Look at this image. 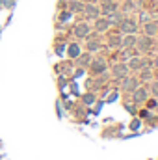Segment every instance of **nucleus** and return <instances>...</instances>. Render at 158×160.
I'll return each mask as SVG.
<instances>
[{"label":"nucleus","instance_id":"nucleus-12","mask_svg":"<svg viewBox=\"0 0 158 160\" xmlns=\"http://www.w3.org/2000/svg\"><path fill=\"white\" fill-rule=\"evenodd\" d=\"M104 69H106V63H104L102 60H97V62H93V63H91V71H93L95 75H101Z\"/></svg>","mask_w":158,"mask_h":160},{"label":"nucleus","instance_id":"nucleus-22","mask_svg":"<svg viewBox=\"0 0 158 160\" xmlns=\"http://www.w3.org/2000/svg\"><path fill=\"white\" fill-rule=\"evenodd\" d=\"M151 89H153L155 95H158V82H153V88H151Z\"/></svg>","mask_w":158,"mask_h":160},{"label":"nucleus","instance_id":"nucleus-18","mask_svg":"<svg viewBox=\"0 0 158 160\" xmlns=\"http://www.w3.org/2000/svg\"><path fill=\"white\" fill-rule=\"evenodd\" d=\"M110 47H123V43H121V38H119V36H114V38H110Z\"/></svg>","mask_w":158,"mask_h":160},{"label":"nucleus","instance_id":"nucleus-11","mask_svg":"<svg viewBox=\"0 0 158 160\" xmlns=\"http://www.w3.org/2000/svg\"><path fill=\"white\" fill-rule=\"evenodd\" d=\"M128 71H141L143 67H141V60L140 58H130L128 60Z\"/></svg>","mask_w":158,"mask_h":160},{"label":"nucleus","instance_id":"nucleus-4","mask_svg":"<svg viewBox=\"0 0 158 160\" xmlns=\"http://www.w3.org/2000/svg\"><path fill=\"white\" fill-rule=\"evenodd\" d=\"M89 30H91V28H89L87 22H77L73 32H75V36H77L78 39H84V38H89Z\"/></svg>","mask_w":158,"mask_h":160},{"label":"nucleus","instance_id":"nucleus-9","mask_svg":"<svg viewBox=\"0 0 158 160\" xmlns=\"http://www.w3.org/2000/svg\"><path fill=\"white\" fill-rule=\"evenodd\" d=\"M67 9H69L71 13H80V11L84 9V4H82V0H71L69 6H67Z\"/></svg>","mask_w":158,"mask_h":160},{"label":"nucleus","instance_id":"nucleus-13","mask_svg":"<svg viewBox=\"0 0 158 160\" xmlns=\"http://www.w3.org/2000/svg\"><path fill=\"white\" fill-rule=\"evenodd\" d=\"M67 54H69V58H78L80 56V45L71 43V45L67 47Z\"/></svg>","mask_w":158,"mask_h":160},{"label":"nucleus","instance_id":"nucleus-7","mask_svg":"<svg viewBox=\"0 0 158 160\" xmlns=\"http://www.w3.org/2000/svg\"><path fill=\"white\" fill-rule=\"evenodd\" d=\"M147 89L145 88H136L134 89V102H145L147 101Z\"/></svg>","mask_w":158,"mask_h":160},{"label":"nucleus","instance_id":"nucleus-15","mask_svg":"<svg viewBox=\"0 0 158 160\" xmlns=\"http://www.w3.org/2000/svg\"><path fill=\"white\" fill-rule=\"evenodd\" d=\"M71 17H73V13H71L69 9H63V11L60 13V24H62V22H67Z\"/></svg>","mask_w":158,"mask_h":160},{"label":"nucleus","instance_id":"nucleus-24","mask_svg":"<svg viewBox=\"0 0 158 160\" xmlns=\"http://www.w3.org/2000/svg\"><path fill=\"white\" fill-rule=\"evenodd\" d=\"M156 65H158V58H156Z\"/></svg>","mask_w":158,"mask_h":160},{"label":"nucleus","instance_id":"nucleus-21","mask_svg":"<svg viewBox=\"0 0 158 160\" xmlns=\"http://www.w3.org/2000/svg\"><path fill=\"white\" fill-rule=\"evenodd\" d=\"M141 78H151V71L143 69V73H141Z\"/></svg>","mask_w":158,"mask_h":160},{"label":"nucleus","instance_id":"nucleus-25","mask_svg":"<svg viewBox=\"0 0 158 160\" xmlns=\"http://www.w3.org/2000/svg\"><path fill=\"white\" fill-rule=\"evenodd\" d=\"M0 34H2V28H0Z\"/></svg>","mask_w":158,"mask_h":160},{"label":"nucleus","instance_id":"nucleus-17","mask_svg":"<svg viewBox=\"0 0 158 160\" xmlns=\"http://www.w3.org/2000/svg\"><path fill=\"white\" fill-rule=\"evenodd\" d=\"M78 62L82 63V65H89V63H91V56H89V54H80Z\"/></svg>","mask_w":158,"mask_h":160},{"label":"nucleus","instance_id":"nucleus-20","mask_svg":"<svg viewBox=\"0 0 158 160\" xmlns=\"http://www.w3.org/2000/svg\"><path fill=\"white\" fill-rule=\"evenodd\" d=\"M93 101H95V97H93V95H86V97H84V102H86V104H91Z\"/></svg>","mask_w":158,"mask_h":160},{"label":"nucleus","instance_id":"nucleus-5","mask_svg":"<svg viewBox=\"0 0 158 160\" xmlns=\"http://www.w3.org/2000/svg\"><path fill=\"white\" fill-rule=\"evenodd\" d=\"M110 26H112V22H110L108 17H102V15H101V17L95 19V30H97V32H108Z\"/></svg>","mask_w":158,"mask_h":160},{"label":"nucleus","instance_id":"nucleus-16","mask_svg":"<svg viewBox=\"0 0 158 160\" xmlns=\"http://www.w3.org/2000/svg\"><path fill=\"white\" fill-rule=\"evenodd\" d=\"M99 41H95V39H87V50L89 52H95V50H99Z\"/></svg>","mask_w":158,"mask_h":160},{"label":"nucleus","instance_id":"nucleus-6","mask_svg":"<svg viewBox=\"0 0 158 160\" xmlns=\"http://www.w3.org/2000/svg\"><path fill=\"white\" fill-rule=\"evenodd\" d=\"M121 43H123V47L132 48V47L138 45V36H136V34H126L125 38H121Z\"/></svg>","mask_w":158,"mask_h":160},{"label":"nucleus","instance_id":"nucleus-8","mask_svg":"<svg viewBox=\"0 0 158 160\" xmlns=\"http://www.w3.org/2000/svg\"><path fill=\"white\" fill-rule=\"evenodd\" d=\"M112 73H114V77L125 78V77H126V73H128V67H126V63H117V65H114Z\"/></svg>","mask_w":158,"mask_h":160},{"label":"nucleus","instance_id":"nucleus-19","mask_svg":"<svg viewBox=\"0 0 158 160\" xmlns=\"http://www.w3.org/2000/svg\"><path fill=\"white\" fill-rule=\"evenodd\" d=\"M2 8L13 9V8H15V0H2Z\"/></svg>","mask_w":158,"mask_h":160},{"label":"nucleus","instance_id":"nucleus-1","mask_svg":"<svg viewBox=\"0 0 158 160\" xmlns=\"http://www.w3.org/2000/svg\"><path fill=\"white\" fill-rule=\"evenodd\" d=\"M117 26L121 28V32H125V34H136L138 32V22L134 19H130V17H123V21L119 22Z\"/></svg>","mask_w":158,"mask_h":160},{"label":"nucleus","instance_id":"nucleus-3","mask_svg":"<svg viewBox=\"0 0 158 160\" xmlns=\"http://www.w3.org/2000/svg\"><path fill=\"white\" fill-rule=\"evenodd\" d=\"M84 15H86V19H91V21H95L97 17H101V8L97 6V4H84Z\"/></svg>","mask_w":158,"mask_h":160},{"label":"nucleus","instance_id":"nucleus-14","mask_svg":"<svg viewBox=\"0 0 158 160\" xmlns=\"http://www.w3.org/2000/svg\"><path fill=\"white\" fill-rule=\"evenodd\" d=\"M123 88H125V89L134 91V89L138 88V80H136V78H125V80H123Z\"/></svg>","mask_w":158,"mask_h":160},{"label":"nucleus","instance_id":"nucleus-10","mask_svg":"<svg viewBox=\"0 0 158 160\" xmlns=\"http://www.w3.org/2000/svg\"><path fill=\"white\" fill-rule=\"evenodd\" d=\"M143 32L147 34V36H156L158 34V26H156V22H145L143 24Z\"/></svg>","mask_w":158,"mask_h":160},{"label":"nucleus","instance_id":"nucleus-23","mask_svg":"<svg viewBox=\"0 0 158 160\" xmlns=\"http://www.w3.org/2000/svg\"><path fill=\"white\" fill-rule=\"evenodd\" d=\"M0 8H2V0H0Z\"/></svg>","mask_w":158,"mask_h":160},{"label":"nucleus","instance_id":"nucleus-2","mask_svg":"<svg viewBox=\"0 0 158 160\" xmlns=\"http://www.w3.org/2000/svg\"><path fill=\"white\" fill-rule=\"evenodd\" d=\"M99 8H101V15L108 17V15H112L114 11H117V9H119V4L116 2V0H102Z\"/></svg>","mask_w":158,"mask_h":160}]
</instances>
